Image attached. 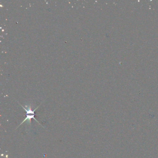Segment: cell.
Segmentation results:
<instances>
[{"label": "cell", "mask_w": 158, "mask_h": 158, "mask_svg": "<svg viewBox=\"0 0 158 158\" xmlns=\"http://www.w3.org/2000/svg\"><path fill=\"white\" fill-rule=\"evenodd\" d=\"M20 105H21V106H22V107H23L24 109L25 110L27 114L26 118L25 119V120H24L23 122H22V123L20 124V125H22L23 123H24L25 122H26V121H28V122H30V121H31V119H32V118H34V119H35V120L38 123L37 120L35 118V111L36 110L38 109V108L39 106H38L37 108H36V109H35V110H31V108H30V107H28V108H27V109H25V108L23 106H22L21 104H20Z\"/></svg>", "instance_id": "6da1fadb"}]
</instances>
